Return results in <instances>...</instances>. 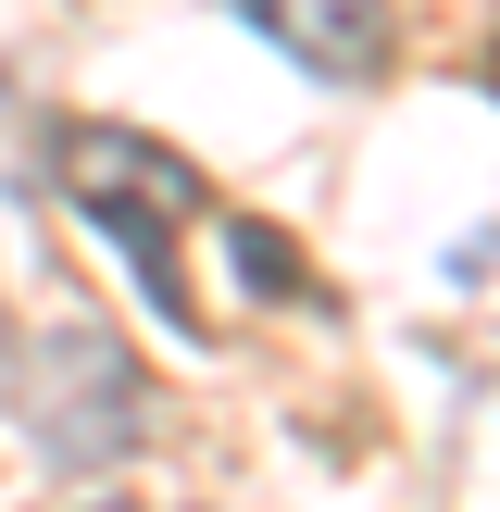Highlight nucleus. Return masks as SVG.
I'll use <instances>...</instances> for the list:
<instances>
[{
    "label": "nucleus",
    "mask_w": 500,
    "mask_h": 512,
    "mask_svg": "<svg viewBox=\"0 0 500 512\" xmlns=\"http://www.w3.org/2000/svg\"><path fill=\"white\" fill-rule=\"evenodd\" d=\"M63 188H75V213H88L100 238H125V263L150 275L163 325L200 338V300L175 288V225L200 213V175L175 163V150H150L138 125H75V138H63Z\"/></svg>",
    "instance_id": "f257e3e1"
},
{
    "label": "nucleus",
    "mask_w": 500,
    "mask_h": 512,
    "mask_svg": "<svg viewBox=\"0 0 500 512\" xmlns=\"http://www.w3.org/2000/svg\"><path fill=\"white\" fill-rule=\"evenodd\" d=\"M25 438H50V463H113L138 438V363L100 325H63L25 363Z\"/></svg>",
    "instance_id": "f03ea898"
},
{
    "label": "nucleus",
    "mask_w": 500,
    "mask_h": 512,
    "mask_svg": "<svg viewBox=\"0 0 500 512\" xmlns=\"http://www.w3.org/2000/svg\"><path fill=\"white\" fill-rule=\"evenodd\" d=\"M238 13L263 25L300 75H325V88H363V75L388 63V0H238Z\"/></svg>",
    "instance_id": "7ed1b4c3"
},
{
    "label": "nucleus",
    "mask_w": 500,
    "mask_h": 512,
    "mask_svg": "<svg viewBox=\"0 0 500 512\" xmlns=\"http://www.w3.org/2000/svg\"><path fill=\"white\" fill-rule=\"evenodd\" d=\"M225 263H238V288H263V300H313V275H300V250L275 238V225H225Z\"/></svg>",
    "instance_id": "20e7f679"
},
{
    "label": "nucleus",
    "mask_w": 500,
    "mask_h": 512,
    "mask_svg": "<svg viewBox=\"0 0 500 512\" xmlns=\"http://www.w3.org/2000/svg\"><path fill=\"white\" fill-rule=\"evenodd\" d=\"M88 512H113V500H88Z\"/></svg>",
    "instance_id": "39448f33"
}]
</instances>
